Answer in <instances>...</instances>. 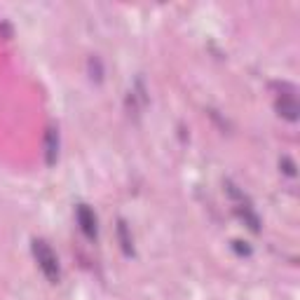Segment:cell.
Segmentation results:
<instances>
[{"mask_svg": "<svg viewBox=\"0 0 300 300\" xmlns=\"http://www.w3.org/2000/svg\"><path fill=\"white\" fill-rule=\"evenodd\" d=\"M33 253H36L38 265L45 272V277L52 284L59 282V263H56V256L52 253V249L47 247L45 242H33Z\"/></svg>", "mask_w": 300, "mask_h": 300, "instance_id": "6da1fadb", "label": "cell"}, {"mask_svg": "<svg viewBox=\"0 0 300 300\" xmlns=\"http://www.w3.org/2000/svg\"><path fill=\"white\" fill-rule=\"evenodd\" d=\"M78 221H80L82 232H85L87 237H94V235H97V218H94V213L89 211L87 206H80L78 209Z\"/></svg>", "mask_w": 300, "mask_h": 300, "instance_id": "7a4b0ae2", "label": "cell"}, {"mask_svg": "<svg viewBox=\"0 0 300 300\" xmlns=\"http://www.w3.org/2000/svg\"><path fill=\"white\" fill-rule=\"evenodd\" d=\"M45 148H47V164H54V162H56V148H59V141H56V132H54V129L47 132V143H45Z\"/></svg>", "mask_w": 300, "mask_h": 300, "instance_id": "3957f363", "label": "cell"}, {"mask_svg": "<svg viewBox=\"0 0 300 300\" xmlns=\"http://www.w3.org/2000/svg\"><path fill=\"white\" fill-rule=\"evenodd\" d=\"M120 237H122V247H124V251L129 253V237H127V228H124V223H120Z\"/></svg>", "mask_w": 300, "mask_h": 300, "instance_id": "277c9868", "label": "cell"}]
</instances>
